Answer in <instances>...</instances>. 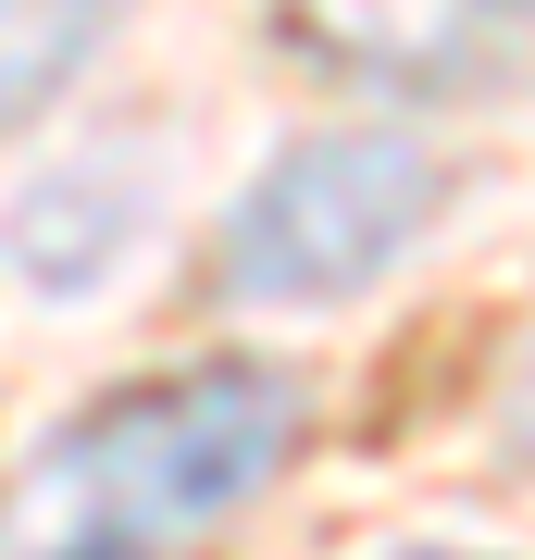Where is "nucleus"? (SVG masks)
Returning <instances> with one entry per match:
<instances>
[{"label": "nucleus", "instance_id": "6", "mask_svg": "<svg viewBox=\"0 0 535 560\" xmlns=\"http://www.w3.org/2000/svg\"><path fill=\"white\" fill-rule=\"evenodd\" d=\"M511 448H523V474H535V374H523V399H511Z\"/></svg>", "mask_w": 535, "mask_h": 560}, {"label": "nucleus", "instance_id": "3", "mask_svg": "<svg viewBox=\"0 0 535 560\" xmlns=\"http://www.w3.org/2000/svg\"><path fill=\"white\" fill-rule=\"evenodd\" d=\"M523 0H275V25L312 62H337V75H449V62H474L498 25H511Z\"/></svg>", "mask_w": 535, "mask_h": 560}, {"label": "nucleus", "instance_id": "1", "mask_svg": "<svg viewBox=\"0 0 535 560\" xmlns=\"http://www.w3.org/2000/svg\"><path fill=\"white\" fill-rule=\"evenodd\" d=\"M312 399L287 361H187L113 386L13 474L0 560H187L299 460Z\"/></svg>", "mask_w": 535, "mask_h": 560}, {"label": "nucleus", "instance_id": "2", "mask_svg": "<svg viewBox=\"0 0 535 560\" xmlns=\"http://www.w3.org/2000/svg\"><path fill=\"white\" fill-rule=\"evenodd\" d=\"M449 212V175L411 138H299L261 162L212 237V287L237 312H324L349 287H374L423 224Z\"/></svg>", "mask_w": 535, "mask_h": 560}, {"label": "nucleus", "instance_id": "7", "mask_svg": "<svg viewBox=\"0 0 535 560\" xmlns=\"http://www.w3.org/2000/svg\"><path fill=\"white\" fill-rule=\"evenodd\" d=\"M423 560H437V548H423Z\"/></svg>", "mask_w": 535, "mask_h": 560}, {"label": "nucleus", "instance_id": "4", "mask_svg": "<svg viewBox=\"0 0 535 560\" xmlns=\"http://www.w3.org/2000/svg\"><path fill=\"white\" fill-rule=\"evenodd\" d=\"M125 249V162L100 150L75 175H50L38 200L13 212V275L25 287H100V261Z\"/></svg>", "mask_w": 535, "mask_h": 560}, {"label": "nucleus", "instance_id": "5", "mask_svg": "<svg viewBox=\"0 0 535 560\" xmlns=\"http://www.w3.org/2000/svg\"><path fill=\"white\" fill-rule=\"evenodd\" d=\"M100 25H113V0H0V138H25V125L75 88Z\"/></svg>", "mask_w": 535, "mask_h": 560}]
</instances>
